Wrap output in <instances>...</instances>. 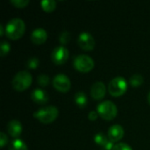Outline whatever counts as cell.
Segmentation results:
<instances>
[{
	"instance_id": "obj_1",
	"label": "cell",
	"mask_w": 150,
	"mask_h": 150,
	"mask_svg": "<svg viewBox=\"0 0 150 150\" xmlns=\"http://www.w3.org/2000/svg\"><path fill=\"white\" fill-rule=\"evenodd\" d=\"M5 34L11 40H18L25 33V25L21 18H14L9 20L5 25Z\"/></svg>"
},
{
	"instance_id": "obj_2",
	"label": "cell",
	"mask_w": 150,
	"mask_h": 150,
	"mask_svg": "<svg viewBox=\"0 0 150 150\" xmlns=\"http://www.w3.org/2000/svg\"><path fill=\"white\" fill-rule=\"evenodd\" d=\"M32 81H33V78H32L31 74L26 70H23V71L18 72L14 76L11 81V84L14 90L18 91H23L31 85Z\"/></svg>"
},
{
	"instance_id": "obj_3",
	"label": "cell",
	"mask_w": 150,
	"mask_h": 150,
	"mask_svg": "<svg viewBox=\"0 0 150 150\" xmlns=\"http://www.w3.org/2000/svg\"><path fill=\"white\" fill-rule=\"evenodd\" d=\"M59 111L55 106L43 107L33 113V117L43 124H48L53 122L58 116Z\"/></svg>"
},
{
	"instance_id": "obj_4",
	"label": "cell",
	"mask_w": 150,
	"mask_h": 150,
	"mask_svg": "<svg viewBox=\"0 0 150 150\" xmlns=\"http://www.w3.org/2000/svg\"><path fill=\"white\" fill-rule=\"evenodd\" d=\"M97 111L99 116L105 120H113L117 116L118 112V109L115 104L108 100L100 103L97 107Z\"/></svg>"
},
{
	"instance_id": "obj_5",
	"label": "cell",
	"mask_w": 150,
	"mask_h": 150,
	"mask_svg": "<svg viewBox=\"0 0 150 150\" xmlns=\"http://www.w3.org/2000/svg\"><path fill=\"white\" fill-rule=\"evenodd\" d=\"M127 90V83L124 77L117 76L113 78L108 85L109 93L113 97H120L123 95Z\"/></svg>"
},
{
	"instance_id": "obj_6",
	"label": "cell",
	"mask_w": 150,
	"mask_h": 150,
	"mask_svg": "<svg viewBox=\"0 0 150 150\" xmlns=\"http://www.w3.org/2000/svg\"><path fill=\"white\" fill-rule=\"evenodd\" d=\"M74 67L80 72H89L94 67V61L89 55L80 54L74 59Z\"/></svg>"
},
{
	"instance_id": "obj_7",
	"label": "cell",
	"mask_w": 150,
	"mask_h": 150,
	"mask_svg": "<svg viewBox=\"0 0 150 150\" xmlns=\"http://www.w3.org/2000/svg\"><path fill=\"white\" fill-rule=\"evenodd\" d=\"M54 87L61 92H67L71 87L69 78L64 74H58L53 79Z\"/></svg>"
},
{
	"instance_id": "obj_8",
	"label": "cell",
	"mask_w": 150,
	"mask_h": 150,
	"mask_svg": "<svg viewBox=\"0 0 150 150\" xmlns=\"http://www.w3.org/2000/svg\"><path fill=\"white\" fill-rule=\"evenodd\" d=\"M77 44L82 49L85 51H91L95 47V40L91 33L83 32L79 34L77 39Z\"/></svg>"
},
{
	"instance_id": "obj_9",
	"label": "cell",
	"mask_w": 150,
	"mask_h": 150,
	"mask_svg": "<svg viewBox=\"0 0 150 150\" xmlns=\"http://www.w3.org/2000/svg\"><path fill=\"white\" fill-rule=\"evenodd\" d=\"M51 58L55 64H63L69 58V51L63 46L56 47L52 52Z\"/></svg>"
},
{
	"instance_id": "obj_10",
	"label": "cell",
	"mask_w": 150,
	"mask_h": 150,
	"mask_svg": "<svg viewBox=\"0 0 150 150\" xmlns=\"http://www.w3.org/2000/svg\"><path fill=\"white\" fill-rule=\"evenodd\" d=\"M106 88L103 82H96L91 88V95L96 100L102 99L105 95Z\"/></svg>"
},
{
	"instance_id": "obj_11",
	"label": "cell",
	"mask_w": 150,
	"mask_h": 150,
	"mask_svg": "<svg viewBox=\"0 0 150 150\" xmlns=\"http://www.w3.org/2000/svg\"><path fill=\"white\" fill-rule=\"evenodd\" d=\"M124 136V129L120 125H113L108 130V139L112 142L120 141Z\"/></svg>"
},
{
	"instance_id": "obj_12",
	"label": "cell",
	"mask_w": 150,
	"mask_h": 150,
	"mask_svg": "<svg viewBox=\"0 0 150 150\" xmlns=\"http://www.w3.org/2000/svg\"><path fill=\"white\" fill-rule=\"evenodd\" d=\"M6 130L11 136L17 138L20 135V134L22 132V125L18 120H12L7 124Z\"/></svg>"
},
{
	"instance_id": "obj_13",
	"label": "cell",
	"mask_w": 150,
	"mask_h": 150,
	"mask_svg": "<svg viewBox=\"0 0 150 150\" xmlns=\"http://www.w3.org/2000/svg\"><path fill=\"white\" fill-rule=\"evenodd\" d=\"M31 98L33 102L39 105H44L48 101V95L47 93L41 90V89H35L32 91Z\"/></svg>"
},
{
	"instance_id": "obj_14",
	"label": "cell",
	"mask_w": 150,
	"mask_h": 150,
	"mask_svg": "<svg viewBox=\"0 0 150 150\" xmlns=\"http://www.w3.org/2000/svg\"><path fill=\"white\" fill-rule=\"evenodd\" d=\"M47 33L43 28H37L33 31L31 34V40L34 44H42L46 41Z\"/></svg>"
},
{
	"instance_id": "obj_15",
	"label": "cell",
	"mask_w": 150,
	"mask_h": 150,
	"mask_svg": "<svg viewBox=\"0 0 150 150\" xmlns=\"http://www.w3.org/2000/svg\"><path fill=\"white\" fill-rule=\"evenodd\" d=\"M94 141L97 144L102 146L105 150H112L113 147H114L112 145V142L102 133L97 134L94 137Z\"/></svg>"
},
{
	"instance_id": "obj_16",
	"label": "cell",
	"mask_w": 150,
	"mask_h": 150,
	"mask_svg": "<svg viewBox=\"0 0 150 150\" xmlns=\"http://www.w3.org/2000/svg\"><path fill=\"white\" fill-rule=\"evenodd\" d=\"M75 102L80 108L86 107V105L88 104V98H87L86 94L83 91H78L77 93H76L75 94Z\"/></svg>"
},
{
	"instance_id": "obj_17",
	"label": "cell",
	"mask_w": 150,
	"mask_h": 150,
	"mask_svg": "<svg viewBox=\"0 0 150 150\" xmlns=\"http://www.w3.org/2000/svg\"><path fill=\"white\" fill-rule=\"evenodd\" d=\"M9 150H28L27 147L25 145V143L19 140V139H16L14 141L11 142Z\"/></svg>"
},
{
	"instance_id": "obj_18",
	"label": "cell",
	"mask_w": 150,
	"mask_h": 150,
	"mask_svg": "<svg viewBox=\"0 0 150 150\" xmlns=\"http://www.w3.org/2000/svg\"><path fill=\"white\" fill-rule=\"evenodd\" d=\"M42 9L46 11H53L56 7V2L54 0H43L40 2Z\"/></svg>"
},
{
	"instance_id": "obj_19",
	"label": "cell",
	"mask_w": 150,
	"mask_h": 150,
	"mask_svg": "<svg viewBox=\"0 0 150 150\" xmlns=\"http://www.w3.org/2000/svg\"><path fill=\"white\" fill-rule=\"evenodd\" d=\"M130 83L133 87H138L143 83V77L139 74H134L130 77Z\"/></svg>"
},
{
	"instance_id": "obj_20",
	"label": "cell",
	"mask_w": 150,
	"mask_h": 150,
	"mask_svg": "<svg viewBox=\"0 0 150 150\" xmlns=\"http://www.w3.org/2000/svg\"><path fill=\"white\" fill-rule=\"evenodd\" d=\"M10 45L8 42H6L5 40H2L1 41V46H0V54L2 57L5 56V54H7L10 51Z\"/></svg>"
},
{
	"instance_id": "obj_21",
	"label": "cell",
	"mask_w": 150,
	"mask_h": 150,
	"mask_svg": "<svg viewBox=\"0 0 150 150\" xmlns=\"http://www.w3.org/2000/svg\"><path fill=\"white\" fill-rule=\"evenodd\" d=\"M59 40L62 44H67L70 40V33L67 31L62 32L59 36Z\"/></svg>"
},
{
	"instance_id": "obj_22",
	"label": "cell",
	"mask_w": 150,
	"mask_h": 150,
	"mask_svg": "<svg viewBox=\"0 0 150 150\" xmlns=\"http://www.w3.org/2000/svg\"><path fill=\"white\" fill-rule=\"evenodd\" d=\"M37 81H38V83L40 86H43L44 87V86H47L48 84V83H49V77H48V76L42 74V75H40L38 76Z\"/></svg>"
},
{
	"instance_id": "obj_23",
	"label": "cell",
	"mask_w": 150,
	"mask_h": 150,
	"mask_svg": "<svg viewBox=\"0 0 150 150\" xmlns=\"http://www.w3.org/2000/svg\"><path fill=\"white\" fill-rule=\"evenodd\" d=\"M39 59L37 57H32L30 58L27 62H26V66L29 69H36L39 66Z\"/></svg>"
},
{
	"instance_id": "obj_24",
	"label": "cell",
	"mask_w": 150,
	"mask_h": 150,
	"mask_svg": "<svg viewBox=\"0 0 150 150\" xmlns=\"http://www.w3.org/2000/svg\"><path fill=\"white\" fill-rule=\"evenodd\" d=\"M11 3L17 8H24L29 4V1L28 0H11Z\"/></svg>"
},
{
	"instance_id": "obj_25",
	"label": "cell",
	"mask_w": 150,
	"mask_h": 150,
	"mask_svg": "<svg viewBox=\"0 0 150 150\" xmlns=\"http://www.w3.org/2000/svg\"><path fill=\"white\" fill-rule=\"evenodd\" d=\"M112 150H133L132 148L126 143H118L114 145Z\"/></svg>"
},
{
	"instance_id": "obj_26",
	"label": "cell",
	"mask_w": 150,
	"mask_h": 150,
	"mask_svg": "<svg viewBox=\"0 0 150 150\" xmlns=\"http://www.w3.org/2000/svg\"><path fill=\"white\" fill-rule=\"evenodd\" d=\"M7 142H8V137H7V135H6L4 133L1 132V133H0V146H1V148H4V145L7 143Z\"/></svg>"
},
{
	"instance_id": "obj_27",
	"label": "cell",
	"mask_w": 150,
	"mask_h": 150,
	"mask_svg": "<svg viewBox=\"0 0 150 150\" xmlns=\"http://www.w3.org/2000/svg\"><path fill=\"white\" fill-rule=\"evenodd\" d=\"M88 117H89V120H96L97 118H98V112L92 111V112H91L89 113Z\"/></svg>"
},
{
	"instance_id": "obj_28",
	"label": "cell",
	"mask_w": 150,
	"mask_h": 150,
	"mask_svg": "<svg viewBox=\"0 0 150 150\" xmlns=\"http://www.w3.org/2000/svg\"><path fill=\"white\" fill-rule=\"evenodd\" d=\"M4 35V27L2 25H0V36H3Z\"/></svg>"
},
{
	"instance_id": "obj_29",
	"label": "cell",
	"mask_w": 150,
	"mask_h": 150,
	"mask_svg": "<svg viewBox=\"0 0 150 150\" xmlns=\"http://www.w3.org/2000/svg\"><path fill=\"white\" fill-rule=\"evenodd\" d=\"M148 102H149V104L150 105V91L149 93V95H148Z\"/></svg>"
}]
</instances>
